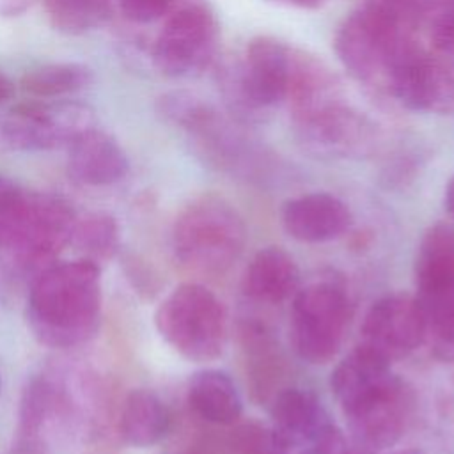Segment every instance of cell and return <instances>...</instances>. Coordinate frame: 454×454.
<instances>
[{
    "label": "cell",
    "mask_w": 454,
    "mask_h": 454,
    "mask_svg": "<svg viewBox=\"0 0 454 454\" xmlns=\"http://www.w3.org/2000/svg\"><path fill=\"white\" fill-rule=\"evenodd\" d=\"M101 270L89 259L44 266L32 280L27 321L34 337L50 348H74L90 340L101 323Z\"/></svg>",
    "instance_id": "cell-2"
},
{
    "label": "cell",
    "mask_w": 454,
    "mask_h": 454,
    "mask_svg": "<svg viewBox=\"0 0 454 454\" xmlns=\"http://www.w3.org/2000/svg\"><path fill=\"white\" fill-rule=\"evenodd\" d=\"M170 431V411L167 404L147 388H133L126 394L119 413V433L122 440L138 449L160 443Z\"/></svg>",
    "instance_id": "cell-19"
},
{
    "label": "cell",
    "mask_w": 454,
    "mask_h": 454,
    "mask_svg": "<svg viewBox=\"0 0 454 454\" xmlns=\"http://www.w3.org/2000/svg\"><path fill=\"white\" fill-rule=\"evenodd\" d=\"M284 231L301 243H325L340 238L353 222L349 207L325 192L305 193L284 202L280 209Z\"/></svg>",
    "instance_id": "cell-15"
},
{
    "label": "cell",
    "mask_w": 454,
    "mask_h": 454,
    "mask_svg": "<svg viewBox=\"0 0 454 454\" xmlns=\"http://www.w3.org/2000/svg\"><path fill=\"white\" fill-rule=\"evenodd\" d=\"M309 454H422V452L417 449H401V450H394V452L362 450L351 440L348 442V438L342 434V431L335 424H332L323 433V436L316 442V445L310 449Z\"/></svg>",
    "instance_id": "cell-28"
},
{
    "label": "cell",
    "mask_w": 454,
    "mask_h": 454,
    "mask_svg": "<svg viewBox=\"0 0 454 454\" xmlns=\"http://www.w3.org/2000/svg\"><path fill=\"white\" fill-rule=\"evenodd\" d=\"M0 392H2V380H0Z\"/></svg>",
    "instance_id": "cell-35"
},
{
    "label": "cell",
    "mask_w": 454,
    "mask_h": 454,
    "mask_svg": "<svg viewBox=\"0 0 454 454\" xmlns=\"http://www.w3.org/2000/svg\"><path fill=\"white\" fill-rule=\"evenodd\" d=\"M298 287V264L280 247L257 250L241 277L243 296L264 305H278L291 300Z\"/></svg>",
    "instance_id": "cell-18"
},
{
    "label": "cell",
    "mask_w": 454,
    "mask_h": 454,
    "mask_svg": "<svg viewBox=\"0 0 454 454\" xmlns=\"http://www.w3.org/2000/svg\"><path fill=\"white\" fill-rule=\"evenodd\" d=\"M5 454H50V447L37 440L20 436L18 442Z\"/></svg>",
    "instance_id": "cell-30"
},
{
    "label": "cell",
    "mask_w": 454,
    "mask_h": 454,
    "mask_svg": "<svg viewBox=\"0 0 454 454\" xmlns=\"http://www.w3.org/2000/svg\"><path fill=\"white\" fill-rule=\"evenodd\" d=\"M426 323V340L443 362H454V284L417 289Z\"/></svg>",
    "instance_id": "cell-22"
},
{
    "label": "cell",
    "mask_w": 454,
    "mask_h": 454,
    "mask_svg": "<svg viewBox=\"0 0 454 454\" xmlns=\"http://www.w3.org/2000/svg\"><path fill=\"white\" fill-rule=\"evenodd\" d=\"M121 232L117 220L103 211H92L76 216L71 243L83 259L99 262L110 259L119 247Z\"/></svg>",
    "instance_id": "cell-25"
},
{
    "label": "cell",
    "mask_w": 454,
    "mask_h": 454,
    "mask_svg": "<svg viewBox=\"0 0 454 454\" xmlns=\"http://www.w3.org/2000/svg\"><path fill=\"white\" fill-rule=\"evenodd\" d=\"M390 98L410 110L454 115V73L420 39L399 64Z\"/></svg>",
    "instance_id": "cell-13"
},
{
    "label": "cell",
    "mask_w": 454,
    "mask_h": 454,
    "mask_svg": "<svg viewBox=\"0 0 454 454\" xmlns=\"http://www.w3.org/2000/svg\"><path fill=\"white\" fill-rule=\"evenodd\" d=\"M442 2L443 0H372L388 18L419 37Z\"/></svg>",
    "instance_id": "cell-26"
},
{
    "label": "cell",
    "mask_w": 454,
    "mask_h": 454,
    "mask_svg": "<svg viewBox=\"0 0 454 454\" xmlns=\"http://www.w3.org/2000/svg\"><path fill=\"white\" fill-rule=\"evenodd\" d=\"M74 220L66 199L27 190L0 174V250L20 262L37 264L55 257L71 243Z\"/></svg>",
    "instance_id": "cell-4"
},
{
    "label": "cell",
    "mask_w": 454,
    "mask_h": 454,
    "mask_svg": "<svg viewBox=\"0 0 454 454\" xmlns=\"http://www.w3.org/2000/svg\"><path fill=\"white\" fill-rule=\"evenodd\" d=\"M294 48L261 35L254 37L239 59L225 60L216 71V85L232 119L241 124L262 122L287 103Z\"/></svg>",
    "instance_id": "cell-3"
},
{
    "label": "cell",
    "mask_w": 454,
    "mask_h": 454,
    "mask_svg": "<svg viewBox=\"0 0 454 454\" xmlns=\"http://www.w3.org/2000/svg\"><path fill=\"white\" fill-rule=\"evenodd\" d=\"M94 82V71L82 62H46L21 76V89L34 98H62Z\"/></svg>",
    "instance_id": "cell-23"
},
{
    "label": "cell",
    "mask_w": 454,
    "mask_h": 454,
    "mask_svg": "<svg viewBox=\"0 0 454 454\" xmlns=\"http://www.w3.org/2000/svg\"><path fill=\"white\" fill-rule=\"evenodd\" d=\"M161 339L190 362L216 360L227 339V314L218 296L199 282L174 287L154 312Z\"/></svg>",
    "instance_id": "cell-7"
},
{
    "label": "cell",
    "mask_w": 454,
    "mask_h": 454,
    "mask_svg": "<svg viewBox=\"0 0 454 454\" xmlns=\"http://www.w3.org/2000/svg\"><path fill=\"white\" fill-rule=\"evenodd\" d=\"M188 404L206 422L229 426L243 411L241 395L229 374L216 369H204L188 383Z\"/></svg>",
    "instance_id": "cell-20"
},
{
    "label": "cell",
    "mask_w": 454,
    "mask_h": 454,
    "mask_svg": "<svg viewBox=\"0 0 454 454\" xmlns=\"http://www.w3.org/2000/svg\"><path fill=\"white\" fill-rule=\"evenodd\" d=\"M12 94H14V83H12V80H11L5 73L0 71V106H2L4 103H7V101L12 98Z\"/></svg>",
    "instance_id": "cell-33"
},
{
    "label": "cell",
    "mask_w": 454,
    "mask_h": 454,
    "mask_svg": "<svg viewBox=\"0 0 454 454\" xmlns=\"http://www.w3.org/2000/svg\"><path fill=\"white\" fill-rule=\"evenodd\" d=\"M332 424L312 390L291 387L273 397L270 429L291 454H309Z\"/></svg>",
    "instance_id": "cell-14"
},
{
    "label": "cell",
    "mask_w": 454,
    "mask_h": 454,
    "mask_svg": "<svg viewBox=\"0 0 454 454\" xmlns=\"http://www.w3.org/2000/svg\"><path fill=\"white\" fill-rule=\"evenodd\" d=\"M278 5H289V7H300V9H319L326 0H268Z\"/></svg>",
    "instance_id": "cell-32"
},
{
    "label": "cell",
    "mask_w": 454,
    "mask_h": 454,
    "mask_svg": "<svg viewBox=\"0 0 454 454\" xmlns=\"http://www.w3.org/2000/svg\"><path fill=\"white\" fill-rule=\"evenodd\" d=\"M122 14L135 23H151L167 16L176 0H117Z\"/></svg>",
    "instance_id": "cell-29"
},
{
    "label": "cell",
    "mask_w": 454,
    "mask_h": 454,
    "mask_svg": "<svg viewBox=\"0 0 454 454\" xmlns=\"http://www.w3.org/2000/svg\"><path fill=\"white\" fill-rule=\"evenodd\" d=\"M234 454H291L268 427L259 424L239 426L232 434Z\"/></svg>",
    "instance_id": "cell-27"
},
{
    "label": "cell",
    "mask_w": 454,
    "mask_h": 454,
    "mask_svg": "<svg viewBox=\"0 0 454 454\" xmlns=\"http://www.w3.org/2000/svg\"><path fill=\"white\" fill-rule=\"evenodd\" d=\"M218 48V21L213 11L188 0L174 7L153 44V64L168 78H188L207 69Z\"/></svg>",
    "instance_id": "cell-10"
},
{
    "label": "cell",
    "mask_w": 454,
    "mask_h": 454,
    "mask_svg": "<svg viewBox=\"0 0 454 454\" xmlns=\"http://www.w3.org/2000/svg\"><path fill=\"white\" fill-rule=\"evenodd\" d=\"M426 340V323L415 294L390 293L376 300L360 326V344L390 364L413 353Z\"/></svg>",
    "instance_id": "cell-12"
},
{
    "label": "cell",
    "mask_w": 454,
    "mask_h": 454,
    "mask_svg": "<svg viewBox=\"0 0 454 454\" xmlns=\"http://www.w3.org/2000/svg\"><path fill=\"white\" fill-rule=\"evenodd\" d=\"M330 387L358 449L381 452L401 442L413 419L415 394L387 358L358 344L335 365Z\"/></svg>",
    "instance_id": "cell-1"
},
{
    "label": "cell",
    "mask_w": 454,
    "mask_h": 454,
    "mask_svg": "<svg viewBox=\"0 0 454 454\" xmlns=\"http://www.w3.org/2000/svg\"><path fill=\"white\" fill-rule=\"evenodd\" d=\"M291 117L298 142L317 156H364L369 154L378 142L374 122L362 112L346 105L340 98L328 99Z\"/></svg>",
    "instance_id": "cell-11"
},
{
    "label": "cell",
    "mask_w": 454,
    "mask_h": 454,
    "mask_svg": "<svg viewBox=\"0 0 454 454\" xmlns=\"http://www.w3.org/2000/svg\"><path fill=\"white\" fill-rule=\"evenodd\" d=\"M32 0H0V16H20L23 14Z\"/></svg>",
    "instance_id": "cell-31"
},
{
    "label": "cell",
    "mask_w": 454,
    "mask_h": 454,
    "mask_svg": "<svg viewBox=\"0 0 454 454\" xmlns=\"http://www.w3.org/2000/svg\"><path fill=\"white\" fill-rule=\"evenodd\" d=\"M443 204L447 213L454 218V176L450 177V181L445 186V195H443Z\"/></svg>",
    "instance_id": "cell-34"
},
{
    "label": "cell",
    "mask_w": 454,
    "mask_h": 454,
    "mask_svg": "<svg viewBox=\"0 0 454 454\" xmlns=\"http://www.w3.org/2000/svg\"><path fill=\"white\" fill-rule=\"evenodd\" d=\"M94 126L96 112L87 103H20L0 117V145L18 153L60 149Z\"/></svg>",
    "instance_id": "cell-9"
},
{
    "label": "cell",
    "mask_w": 454,
    "mask_h": 454,
    "mask_svg": "<svg viewBox=\"0 0 454 454\" xmlns=\"http://www.w3.org/2000/svg\"><path fill=\"white\" fill-rule=\"evenodd\" d=\"M50 25L66 35H82L103 25L112 14V0H43Z\"/></svg>",
    "instance_id": "cell-24"
},
{
    "label": "cell",
    "mask_w": 454,
    "mask_h": 454,
    "mask_svg": "<svg viewBox=\"0 0 454 454\" xmlns=\"http://www.w3.org/2000/svg\"><path fill=\"white\" fill-rule=\"evenodd\" d=\"M351 319L346 287L321 278L298 287L289 314L291 342L296 355L310 364H326L340 349Z\"/></svg>",
    "instance_id": "cell-8"
},
{
    "label": "cell",
    "mask_w": 454,
    "mask_h": 454,
    "mask_svg": "<svg viewBox=\"0 0 454 454\" xmlns=\"http://www.w3.org/2000/svg\"><path fill=\"white\" fill-rule=\"evenodd\" d=\"M417 289L454 284V223L431 225L417 247L415 255Z\"/></svg>",
    "instance_id": "cell-21"
},
{
    "label": "cell",
    "mask_w": 454,
    "mask_h": 454,
    "mask_svg": "<svg viewBox=\"0 0 454 454\" xmlns=\"http://www.w3.org/2000/svg\"><path fill=\"white\" fill-rule=\"evenodd\" d=\"M66 149L67 170L82 184L110 186L122 181L129 170L121 144L98 126L76 137Z\"/></svg>",
    "instance_id": "cell-17"
},
{
    "label": "cell",
    "mask_w": 454,
    "mask_h": 454,
    "mask_svg": "<svg viewBox=\"0 0 454 454\" xmlns=\"http://www.w3.org/2000/svg\"><path fill=\"white\" fill-rule=\"evenodd\" d=\"M74 408L66 388L48 376L32 378L21 397L20 436L37 440L46 447L69 431Z\"/></svg>",
    "instance_id": "cell-16"
},
{
    "label": "cell",
    "mask_w": 454,
    "mask_h": 454,
    "mask_svg": "<svg viewBox=\"0 0 454 454\" xmlns=\"http://www.w3.org/2000/svg\"><path fill=\"white\" fill-rule=\"evenodd\" d=\"M420 37L372 2L342 20L333 35V50L344 69L362 85L390 96L394 74Z\"/></svg>",
    "instance_id": "cell-5"
},
{
    "label": "cell",
    "mask_w": 454,
    "mask_h": 454,
    "mask_svg": "<svg viewBox=\"0 0 454 454\" xmlns=\"http://www.w3.org/2000/svg\"><path fill=\"white\" fill-rule=\"evenodd\" d=\"M247 229L239 213L220 197H200L177 215L172 227L176 259L192 271L218 275L243 252Z\"/></svg>",
    "instance_id": "cell-6"
}]
</instances>
